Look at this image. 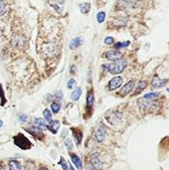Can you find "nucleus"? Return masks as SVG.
<instances>
[{"mask_svg":"<svg viewBox=\"0 0 169 170\" xmlns=\"http://www.w3.org/2000/svg\"><path fill=\"white\" fill-rule=\"evenodd\" d=\"M6 11V6L5 3L3 1H0V16H2Z\"/></svg>","mask_w":169,"mask_h":170,"instance_id":"obj_28","label":"nucleus"},{"mask_svg":"<svg viewBox=\"0 0 169 170\" xmlns=\"http://www.w3.org/2000/svg\"><path fill=\"white\" fill-rule=\"evenodd\" d=\"M97 22L99 23H103L104 21V19H106V13H104V11L99 12L97 15Z\"/></svg>","mask_w":169,"mask_h":170,"instance_id":"obj_25","label":"nucleus"},{"mask_svg":"<svg viewBox=\"0 0 169 170\" xmlns=\"http://www.w3.org/2000/svg\"><path fill=\"white\" fill-rule=\"evenodd\" d=\"M94 103V90L91 89L87 94V107L88 110H92Z\"/></svg>","mask_w":169,"mask_h":170,"instance_id":"obj_10","label":"nucleus"},{"mask_svg":"<svg viewBox=\"0 0 169 170\" xmlns=\"http://www.w3.org/2000/svg\"><path fill=\"white\" fill-rule=\"evenodd\" d=\"M147 87V83L145 81H140L139 83L137 84V86H136V88H135V91H134V96H136V95H138L139 93H141V91H142L145 88Z\"/></svg>","mask_w":169,"mask_h":170,"instance_id":"obj_15","label":"nucleus"},{"mask_svg":"<svg viewBox=\"0 0 169 170\" xmlns=\"http://www.w3.org/2000/svg\"><path fill=\"white\" fill-rule=\"evenodd\" d=\"M15 145H17L18 147H20L23 150H27L32 147V143L30 142V140L27 137H25V135H23L22 133H18L13 137Z\"/></svg>","mask_w":169,"mask_h":170,"instance_id":"obj_2","label":"nucleus"},{"mask_svg":"<svg viewBox=\"0 0 169 170\" xmlns=\"http://www.w3.org/2000/svg\"><path fill=\"white\" fill-rule=\"evenodd\" d=\"M91 164L94 170H103V162L100 159V156L97 153L91 155Z\"/></svg>","mask_w":169,"mask_h":170,"instance_id":"obj_4","label":"nucleus"},{"mask_svg":"<svg viewBox=\"0 0 169 170\" xmlns=\"http://www.w3.org/2000/svg\"><path fill=\"white\" fill-rule=\"evenodd\" d=\"M83 44V40L81 39V38H75V39H73L72 41H71V43H70V49H77L78 47L81 46Z\"/></svg>","mask_w":169,"mask_h":170,"instance_id":"obj_17","label":"nucleus"},{"mask_svg":"<svg viewBox=\"0 0 169 170\" xmlns=\"http://www.w3.org/2000/svg\"><path fill=\"white\" fill-rule=\"evenodd\" d=\"M94 136H96V139L99 142H103L104 138H106V130H104V128L103 127H97Z\"/></svg>","mask_w":169,"mask_h":170,"instance_id":"obj_9","label":"nucleus"},{"mask_svg":"<svg viewBox=\"0 0 169 170\" xmlns=\"http://www.w3.org/2000/svg\"><path fill=\"white\" fill-rule=\"evenodd\" d=\"M129 44H130L129 41H126V43H123V48H126V47H127L128 45H129Z\"/></svg>","mask_w":169,"mask_h":170,"instance_id":"obj_33","label":"nucleus"},{"mask_svg":"<svg viewBox=\"0 0 169 170\" xmlns=\"http://www.w3.org/2000/svg\"><path fill=\"white\" fill-rule=\"evenodd\" d=\"M59 164L62 166L63 170H69V167H68V165H67V162H66V160L63 157H61V160L59 162Z\"/></svg>","mask_w":169,"mask_h":170,"instance_id":"obj_27","label":"nucleus"},{"mask_svg":"<svg viewBox=\"0 0 169 170\" xmlns=\"http://www.w3.org/2000/svg\"><path fill=\"white\" fill-rule=\"evenodd\" d=\"M104 57L110 61H114V62H116L118 60H121L123 55H121V53L117 50H110V51H107V52L104 54Z\"/></svg>","mask_w":169,"mask_h":170,"instance_id":"obj_5","label":"nucleus"},{"mask_svg":"<svg viewBox=\"0 0 169 170\" xmlns=\"http://www.w3.org/2000/svg\"><path fill=\"white\" fill-rule=\"evenodd\" d=\"M134 85H135V82L133 80L132 81H129L128 83H126V85H124V87L120 90V95L121 97L127 96V95L129 94V93H131V91L134 89Z\"/></svg>","mask_w":169,"mask_h":170,"instance_id":"obj_6","label":"nucleus"},{"mask_svg":"<svg viewBox=\"0 0 169 170\" xmlns=\"http://www.w3.org/2000/svg\"><path fill=\"white\" fill-rule=\"evenodd\" d=\"M26 130L38 139H41L44 137V133L41 131V130H39V128H37V127H30V128H27Z\"/></svg>","mask_w":169,"mask_h":170,"instance_id":"obj_12","label":"nucleus"},{"mask_svg":"<svg viewBox=\"0 0 169 170\" xmlns=\"http://www.w3.org/2000/svg\"><path fill=\"white\" fill-rule=\"evenodd\" d=\"M81 12L83 13V14H88V13L90 12V9H91V4L89 2H84V3H81L79 5Z\"/></svg>","mask_w":169,"mask_h":170,"instance_id":"obj_18","label":"nucleus"},{"mask_svg":"<svg viewBox=\"0 0 169 170\" xmlns=\"http://www.w3.org/2000/svg\"><path fill=\"white\" fill-rule=\"evenodd\" d=\"M114 42V40L113 37H107L106 39H104V44H107V45H111Z\"/></svg>","mask_w":169,"mask_h":170,"instance_id":"obj_29","label":"nucleus"},{"mask_svg":"<svg viewBox=\"0 0 169 170\" xmlns=\"http://www.w3.org/2000/svg\"><path fill=\"white\" fill-rule=\"evenodd\" d=\"M127 66V63L126 60H118L116 62L113 64H107V65H103V69L104 71H107L113 75H117L123 72V70L126 69Z\"/></svg>","mask_w":169,"mask_h":170,"instance_id":"obj_1","label":"nucleus"},{"mask_svg":"<svg viewBox=\"0 0 169 170\" xmlns=\"http://www.w3.org/2000/svg\"><path fill=\"white\" fill-rule=\"evenodd\" d=\"M158 96H159L158 93H149V94L144 95L143 98L144 100H147V101H154L158 98Z\"/></svg>","mask_w":169,"mask_h":170,"instance_id":"obj_22","label":"nucleus"},{"mask_svg":"<svg viewBox=\"0 0 169 170\" xmlns=\"http://www.w3.org/2000/svg\"><path fill=\"white\" fill-rule=\"evenodd\" d=\"M34 123H35L36 127L39 128V130H41V128H45L47 127L45 120H41V118H36V120H34Z\"/></svg>","mask_w":169,"mask_h":170,"instance_id":"obj_21","label":"nucleus"},{"mask_svg":"<svg viewBox=\"0 0 169 170\" xmlns=\"http://www.w3.org/2000/svg\"><path fill=\"white\" fill-rule=\"evenodd\" d=\"M39 170H49V169H47V168H44V167H43V168H40Z\"/></svg>","mask_w":169,"mask_h":170,"instance_id":"obj_37","label":"nucleus"},{"mask_svg":"<svg viewBox=\"0 0 169 170\" xmlns=\"http://www.w3.org/2000/svg\"><path fill=\"white\" fill-rule=\"evenodd\" d=\"M167 91H168V93H169V88H167Z\"/></svg>","mask_w":169,"mask_h":170,"instance_id":"obj_38","label":"nucleus"},{"mask_svg":"<svg viewBox=\"0 0 169 170\" xmlns=\"http://www.w3.org/2000/svg\"><path fill=\"white\" fill-rule=\"evenodd\" d=\"M71 130H72V132H73L74 139H75L77 145H80L81 142H82V138H83L82 131H81L80 130H77V128H75V127H72L71 128Z\"/></svg>","mask_w":169,"mask_h":170,"instance_id":"obj_11","label":"nucleus"},{"mask_svg":"<svg viewBox=\"0 0 169 170\" xmlns=\"http://www.w3.org/2000/svg\"><path fill=\"white\" fill-rule=\"evenodd\" d=\"M9 164V169L10 170H21V164L19 161L15 160V159H11L8 162Z\"/></svg>","mask_w":169,"mask_h":170,"instance_id":"obj_16","label":"nucleus"},{"mask_svg":"<svg viewBox=\"0 0 169 170\" xmlns=\"http://www.w3.org/2000/svg\"><path fill=\"white\" fill-rule=\"evenodd\" d=\"M107 120L109 122H110L111 124H117L118 122H120L123 114L120 111H111V113L107 114Z\"/></svg>","mask_w":169,"mask_h":170,"instance_id":"obj_3","label":"nucleus"},{"mask_svg":"<svg viewBox=\"0 0 169 170\" xmlns=\"http://www.w3.org/2000/svg\"><path fill=\"white\" fill-rule=\"evenodd\" d=\"M75 84H76V81L75 80H70L69 81V83H68V89H73V87L75 86Z\"/></svg>","mask_w":169,"mask_h":170,"instance_id":"obj_30","label":"nucleus"},{"mask_svg":"<svg viewBox=\"0 0 169 170\" xmlns=\"http://www.w3.org/2000/svg\"><path fill=\"white\" fill-rule=\"evenodd\" d=\"M68 167H69L70 170H75V168L73 167V165H72V164H69V166H68Z\"/></svg>","mask_w":169,"mask_h":170,"instance_id":"obj_34","label":"nucleus"},{"mask_svg":"<svg viewBox=\"0 0 169 170\" xmlns=\"http://www.w3.org/2000/svg\"><path fill=\"white\" fill-rule=\"evenodd\" d=\"M20 118H21V120H20L21 121H26L27 117H26V115H24V114H21V115H20Z\"/></svg>","mask_w":169,"mask_h":170,"instance_id":"obj_32","label":"nucleus"},{"mask_svg":"<svg viewBox=\"0 0 169 170\" xmlns=\"http://www.w3.org/2000/svg\"><path fill=\"white\" fill-rule=\"evenodd\" d=\"M51 110H52L53 113L58 114L60 111V110H61V104L57 103V101H54V103L51 104Z\"/></svg>","mask_w":169,"mask_h":170,"instance_id":"obj_24","label":"nucleus"},{"mask_svg":"<svg viewBox=\"0 0 169 170\" xmlns=\"http://www.w3.org/2000/svg\"><path fill=\"white\" fill-rule=\"evenodd\" d=\"M2 125H3V121H2L1 120H0V128L2 127Z\"/></svg>","mask_w":169,"mask_h":170,"instance_id":"obj_35","label":"nucleus"},{"mask_svg":"<svg viewBox=\"0 0 169 170\" xmlns=\"http://www.w3.org/2000/svg\"><path fill=\"white\" fill-rule=\"evenodd\" d=\"M167 83L168 80H162L158 77H154L151 82V86L152 89H159V88H163Z\"/></svg>","mask_w":169,"mask_h":170,"instance_id":"obj_8","label":"nucleus"},{"mask_svg":"<svg viewBox=\"0 0 169 170\" xmlns=\"http://www.w3.org/2000/svg\"><path fill=\"white\" fill-rule=\"evenodd\" d=\"M43 115H44V117H45L46 121L48 122L49 124L53 121L52 114H51V111H50L49 110H45V111H43Z\"/></svg>","mask_w":169,"mask_h":170,"instance_id":"obj_23","label":"nucleus"},{"mask_svg":"<svg viewBox=\"0 0 169 170\" xmlns=\"http://www.w3.org/2000/svg\"><path fill=\"white\" fill-rule=\"evenodd\" d=\"M71 158H72V162L74 163V165L76 166L78 169H82L83 168V164H82V161H81L80 157L76 154H72L71 153Z\"/></svg>","mask_w":169,"mask_h":170,"instance_id":"obj_14","label":"nucleus"},{"mask_svg":"<svg viewBox=\"0 0 169 170\" xmlns=\"http://www.w3.org/2000/svg\"><path fill=\"white\" fill-rule=\"evenodd\" d=\"M118 4L123 5V8H134L135 6L138 5V3L134 1H124V2H118Z\"/></svg>","mask_w":169,"mask_h":170,"instance_id":"obj_20","label":"nucleus"},{"mask_svg":"<svg viewBox=\"0 0 169 170\" xmlns=\"http://www.w3.org/2000/svg\"><path fill=\"white\" fill-rule=\"evenodd\" d=\"M81 95H82V89H81V88H76L75 91H73L72 95H71V98H72L74 101H76L80 98Z\"/></svg>","mask_w":169,"mask_h":170,"instance_id":"obj_19","label":"nucleus"},{"mask_svg":"<svg viewBox=\"0 0 169 170\" xmlns=\"http://www.w3.org/2000/svg\"><path fill=\"white\" fill-rule=\"evenodd\" d=\"M0 170H4V168H3V166H2L1 163H0Z\"/></svg>","mask_w":169,"mask_h":170,"instance_id":"obj_36","label":"nucleus"},{"mask_svg":"<svg viewBox=\"0 0 169 170\" xmlns=\"http://www.w3.org/2000/svg\"><path fill=\"white\" fill-rule=\"evenodd\" d=\"M59 127H60V122L58 120H53L50 124L47 125V128H48L52 133L55 134V133H57V131H58Z\"/></svg>","mask_w":169,"mask_h":170,"instance_id":"obj_13","label":"nucleus"},{"mask_svg":"<svg viewBox=\"0 0 169 170\" xmlns=\"http://www.w3.org/2000/svg\"><path fill=\"white\" fill-rule=\"evenodd\" d=\"M114 48H116V50L118 51V49H120V48H123V43H120V42H117L116 45H114Z\"/></svg>","mask_w":169,"mask_h":170,"instance_id":"obj_31","label":"nucleus"},{"mask_svg":"<svg viewBox=\"0 0 169 170\" xmlns=\"http://www.w3.org/2000/svg\"><path fill=\"white\" fill-rule=\"evenodd\" d=\"M65 145H66V147L68 148V150H72L73 149V141L71 140L70 138H68L65 140Z\"/></svg>","mask_w":169,"mask_h":170,"instance_id":"obj_26","label":"nucleus"},{"mask_svg":"<svg viewBox=\"0 0 169 170\" xmlns=\"http://www.w3.org/2000/svg\"><path fill=\"white\" fill-rule=\"evenodd\" d=\"M121 85H123V78H121V77H116V78H113V80L110 81L109 90L110 91L116 90L121 86Z\"/></svg>","mask_w":169,"mask_h":170,"instance_id":"obj_7","label":"nucleus"}]
</instances>
